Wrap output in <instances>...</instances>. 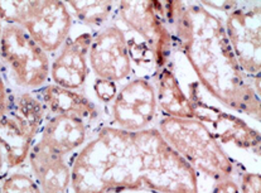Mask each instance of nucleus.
Segmentation results:
<instances>
[{
    "instance_id": "0eeeda50",
    "label": "nucleus",
    "mask_w": 261,
    "mask_h": 193,
    "mask_svg": "<svg viewBox=\"0 0 261 193\" xmlns=\"http://www.w3.org/2000/svg\"><path fill=\"white\" fill-rule=\"evenodd\" d=\"M220 14V13H218ZM226 36L245 76L260 96L261 81V4L231 2L222 13Z\"/></svg>"
},
{
    "instance_id": "a878e982",
    "label": "nucleus",
    "mask_w": 261,
    "mask_h": 193,
    "mask_svg": "<svg viewBox=\"0 0 261 193\" xmlns=\"http://www.w3.org/2000/svg\"><path fill=\"white\" fill-rule=\"evenodd\" d=\"M0 193H2V188H0Z\"/></svg>"
},
{
    "instance_id": "6e6552de",
    "label": "nucleus",
    "mask_w": 261,
    "mask_h": 193,
    "mask_svg": "<svg viewBox=\"0 0 261 193\" xmlns=\"http://www.w3.org/2000/svg\"><path fill=\"white\" fill-rule=\"evenodd\" d=\"M159 116L153 79L133 77L119 86L114 100L102 110L103 124L126 131L155 127Z\"/></svg>"
},
{
    "instance_id": "dca6fc26",
    "label": "nucleus",
    "mask_w": 261,
    "mask_h": 193,
    "mask_svg": "<svg viewBox=\"0 0 261 193\" xmlns=\"http://www.w3.org/2000/svg\"><path fill=\"white\" fill-rule=\"evenodd\" d=\"M153 81L159 114L179 119H194L193 107L173 72L170 60L163 68L156 72Z\"/></svg>"
},
{
    "instance_id": "9b49d317",
    "label": "nucleus",
    "mask_w": 261,
    "mask_h": 193,
    "mask_svg": "<svg viewBox=\"0 0 261 193\" xmlns=\"http://www.w3.org/2000/svg\"><path fill=\"white\" fill-rule=\"evenodd\" d=\"M89 67L94 76L118 85L135 77L124 32L115 21L94 34L89 50Z\"/></svg>"
},
{
    "instance_id": "4be33fe9",
    "label": "nucleus",
    "mask_w": 261,
    "mask_h": 193,
    "mask_svg": "<svg viewBox=\"0 0 261 193\" xmlns=\"http://www.w3.org/2000/svg\"><path fill=\"white\" fill-rule=\"evenodd\" d=\"M12 88L5 81L4 76L0 74V116L7 111L8 106H9L10 96H12Z\"/></svg>"
},
{
    "instance_id": "2eb2a0df",
    "label": "nucleus",
    "mask_w": 261,
    "mask_h": 193,
    "mask_svg": "<svg viewBox=\"0 0 261 193\" xmlns=\"http://www.w3.org/2000/svg\"><path fill=\"white\" fill-rule=\"evenodd\" d=\"M92 130L84 120L71 115L47 116L38 139L58 154L73 159L91 138Z\"/></svg>"
},
{
    "instance_id": "1a4fd4ad",
    "label": "nucleus",
    "mask_w": 261,
    "mask_h": 193,
    "mask_svg": "<svg viewBox=\"0 0 261 193\" xmlns=\"http://www.w3.org/2000/svg\"><path fill=\"white\" fill-rule=\"evenodd\" d=\"M115 20L148 43L158 71L169 62L173 42L162 2H118Z\"/></svg>"
},
{
    "instance_id": "7ed1b4c3",
    "label": "nucleus",
    "mask_w": 261,
    "mask_h": 193,
    "mask_svg": "<svg viewBox=\"0 0 261 193\" xmlns=\"http://www.w3.org/2000/svg\"><path fill=\"white\" fill-rule=\"evenodd\" d=\"M170 62L183 92L191 101L194 119L206 127L241 173H260V128L212 98L198 81L185 56L175 48Z\"/></svg>"
},
{
    "instance_id": "b1692460",
    "label": "nucleus",
    "mask_w": 261,
    "mask_h": 193,
    "mask_svg": "<svg viewBox=\"0 0 261 193\" xmlns=\"http://www.w3.org/2000/svg\"><path fill=\"white\" fill-rule=\"evenodd\" d=\"M111 193H158V192H150V191H119V192H111Z\"/></svg>"
},
{
    "instance_id": "f03ea898",
    "label": "nucleus",
    "mask_w": 261,
    "mask_h": 193,
    "mask_svg": "<svg viewBox=\"0 0 261 193\" xmlns=\"http://www.w3.org/2000/svg\"><path fill=\"white\" fill-rule=\"evenodd\" d=\"M173 48L204 90L236 114L260 124V96L244 75L226 36L222 15L201 2H162Z\"/></svg>"
},
{
    "instance_id": "f8f14e48",
    "label": "nucleus",
    "mask_w": 261,
    "mask_h": 193,
    "mask_svg": "<svg viewBox=\"0 0 261 193\" xmlns=\"http://www.w3.org/2000/svg\"><path fill=\"white\" fill-rule=\"evenodd\" d=\"M73 23L66 2H31L22 28L52 58L67 39Z\"/></svg>"
},
{
    "instance_id": "393cba45",
    "label": "nucleus",
    "mask_w": 261,
    "mask_h": 193,
    "mask_svg": "<svg viewBox=\"0 0 261 193\" xmlns=\"http://www.w3.org/2000/svg\"><path fill=\"white\" fill-rule=\"evenodd\" d=\"M2 33H3V21L0 20V42H2Z\"/></svg>"
},
{
    "instance_id": "5701e85b",
    "label": "nucleus",
    "mask_w": 261,
    "mask_h": 193,
    "mask_svg": "<svg viewBox=\"0 0 261 193\" xmlns=\"http://www.w3.org/2000/svg\"><path fill=\"white\" fill-rule=\"evenodd\" d=\"M8 172H9V168H8L7 165V159H5L4 150H3L2 147H0V181L7 176Z\"/></svg>"
},
{
    "instance_id": "aec40b11",
    "label": "nucleus",
    "mask_w": 261,
    "mask_h": 193,
    "mask_svg": "<svg viewBox=\"0 0 261 193\" xmlns=\"http://www.w3.org/2000/svg\"><path fill=\"white\" fill-rule=\"evenodd\" d=\"M240 193H261V176L256 172H242L238 177Z\"/></svg>"
},
{
    "instance_id": "f257e3e1",
    "label": "nucleus",
    "mask_w": 261,
    "mask_h": 193,
    "mask_svg": "<svg viewBox=\"0 0 261 193\" xmlns=\"http://www.w3.org/2000/svg\"><path fill=\"white\" fill-rule=\"evenodd\" d=\"M214 184L164 140L156 127L126 131L100 125L71 162L70 193H210Z\"/></svg>"
},
{
    "instance_id": "a211bd4d",
    "label": "nucleus",
    "mask_w": 261,
    "mask_h": 193,
    "mask_svg": "<svg viewBox=\"0 0 261 193\" xmlns=\"http://www.w3.org/2000/svg\"><path fill=\"white\" fill-rule=\"evenodd\" d=\"M119 86L120 85L115 84L113 81L96 77L90 72L82 92L87 98L91 99L96 105L100 107L101 111H102L103 107L108 106L114 100V98H115L116 92L119 90Z\"/></svg>"
},
{
    "instance_id": "ddd939ff",
    "label": "nucleus",
    "mask_w": 261,
    "mask_h": 193,
    "mask_svg": "<svg viewBox=\"0 0 261 193\" xmlns=\"http://www.w3.org/2000/svg\"><path fill=\"white\" fill-rule=\"evenodd\" d=\"M27 165L42 193H70L71 159L58 154L37 136Z\"/></svg>"
},
{
    "instance_id": "412c9836",
    "label": "nucleus",
    "mask_w": 261,
    "mask_h": 193,
    "mask_svg": "<svg viewBox=\"0 0 261 193\" xmlns=\"http://www.w3.org/2000/svg\"><path fill=\"white\" fill-rule=\"evenodd\" d=\"M210 193H240L238 179L227 178L214 184Z\"/></svg>"
},
{
    "instance_id": "39448f33",
    "label": "nucleus",
    "mask_w": 261,
    "mask_h": 193,
    "mask_svg": "<svg viewBox=\"0 0 261 193\" xmlns=\"http://www.w3.org/2000/svg\"><path fill=\"white\" fill-rule=\"evenodd\" d=\"M50 60L25 29L3 24L0 74L12 91L33 92L49 84Z\"/></svg>"
},
{
    "instance_id": "6ab92c4d",
    "label": "nucleus",
    "mask_w": 261,
    "mask_h": 193,
    "mask_svg": "<svg viewBox=\"0 0 261 193\" xmlns=\"http://www.w3.org/2000/svg\"><path fill=\"white\" fill-rule=\"evenodd\" d=\"M0 188L2 193H42L25 165L8 172L0 181Z\"/></svg>"
},
{
    "instance_id": "4468645a",
    "label": "nucleus",
    "mask_w": 261,
    "mask_h": 193,
    "mask_svg": "<svg viewBox=\"0 0 261 193\" xmlns=\"http://www.w3.org/2000/svg\"><path fill=\"white\" fill-rule=\"evenodd\" d=\"M43 104L47 116L71 115L84 120L92 130L103 124L102 111L82 91L68 90L55 84H48L33 91Z\"/></svg>"
},
{
    "instance_id": "20e7f679",
    "label": "nucleus",
    "mask_w": 261,
    "mask_h": 193,
    "mask_svg": "<svg viewBox=\"0 0 261 193\" xmlns=\"http://www.w3.org/2000/svg\"><path fill=\"white\" fill-rule=\"evenodd\" d=\"M155 127L164 140L199 176L214 183L227 178L238 179L241 172L199 120L159 114Z\"/></svg>"
},
{
    "instance_id": "f3484780",
    "label": "nucleus",
    "mask_w": 261,
    "mask_h": 193,
    "mask_svg": "<svg viewBox=\"0 0 261 193\" xmlns=\"http://www.w3.org/2000/svg\"><path fill=\"white\" fill-rule=\"evenodd\" d=\"M74 21L98 32L116 18L118 2H66Z\"/></svg>"
},
{
    "instance_id": "9d476101",
    "label": "nucleus",
    "mask_w": 261,
    "mask_h": 193,
    "mask_svg": "<svg viewBox=\"0 0 261 193\" xmlns=\"http://www.w3.org/2000/svg\"><path fill=\"white\" fill-rule=\"evenodd\" d=\"M95 32L74 21L67 39L50 60V84L82 91L90 74L89 50Z\"/></svg>"
},
{
    "instance_id": "423d86ee",
    "label": "nucleus",
    "mask_w": 261,
    "mask_h": 193,
    "mask_svg": "<svg viewBox=\"0 0 261 193\" xmlns=\"http://www.w3.org/2000/svg\"><path fill=\"white\" fill-rule=\"evenodd\" d=\"M46 119L47 111L36 93L13 91L9 106L0 116V147L9 171L27 164Z\"/></svg>"
}]
</instances>
